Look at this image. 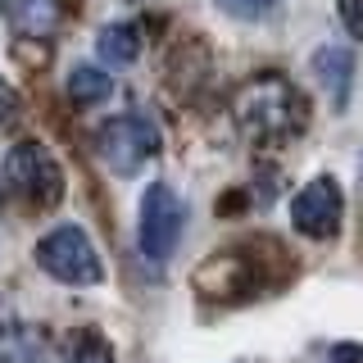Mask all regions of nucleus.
<instances>
[{
	"label": "nucleus",
	"instance_id": "1a4fd4ad",
	"mask_svg": "<svg viewBox=\"0 0 363 363\" xmlns=\"http://www.w3.org/2000/svg\"><path fill=\"white\" fill-rule=\"evenodd\" d=\"M96 50H100L105 64H132L136 55H141V28H136V23H109L96 37Z\"/></svg>",
	"mask_w": 363,
	"mask_h": 363
},
{
	"label": "nucleus",
	"instance_id": "7ed1b4c3",
	"mask_svg": "<svg viewBox=\"0 0 363 363\" xmlns=\"http://www.w3.org/2000/svg\"><path fill=\"white\" fill-rule=\"evenodd\" d=\"M182 232H186V204L168 182H150L141 196V213H136V245L150 264H164L177 250Z\"/></svg>",
	"mask_w": 363,
	"mask_h": 363
},
{
	"label": "nucleus",
	"instance_id": "f8f14e48",
	"mask_svg": "<svg viewBox=\"0 0 363 363\" xmlns=\"http://www.w3.org/2000/svg\"><path fill=\"white\" fill-rule=\"evenodd\" d=\"M218 5H223L232 18H264L268 9L277 5V0H218Z\"/></svg>",
	"mask_w": 363,
	"mask_h": 363
},
{
	"label": "nucleus",
	"instance_id": "6e6552de",
	"mask_svg": "<svg viewBox=\"0 0 363 363\" xmlns=\"http://www.w3.org/2000/svg\"><path fill=\"white\" fill-rule=\"evenodd\" d=\"M313 73H318V82H323L327 100H332L336 109H345L350 82H354V60H350V50H340V45H323V50L313 55Z\"/></svg>",
	"mask_w": 363,
	"mask_h": 363
},
{
	"label": "nucleus",
	"instance_id": "f257e3e1",
	"mask_svg": "<svg viewBox=\"0 0 363 363\" xmlns=\"http://www.w3.org/2000/svg\"><path fill=\"white\" fill-rule=\"evenodd\" d=\"M236 128L255 145H286L309 128V109H304V96L286 77L259 73L236 96Z\"/></svg>",
	"mask_w": 363,
	"mask_h": 363
},
{
	"label": "nucleus",
	"instance_id": "39448f33",
	"mask_svg": "<svg viewBox=\"0 0 363 363\" xmlns=\"http://www.w3.org/2000/svg\"><path fill=\"white\" fill-rule=\"evenodd\" d=\"M5 177L28 204H55L64 196V173L41 141H18L5 159Z\"/></svg>",
	"mask_w": 363,
	"mask_h": 363
},
{
	"label": "nucleus",
	"instance_id": "20e7f679",
	"mask_svg": "<svg viewBox=\"0 0 363 363\" xmlns=\"http://www.w3.org/2000/svg\"><path fill=\"white\" fill-rule=\"evenodd\" d=\"M96 150L118 177H132L159 155V132H155L150 118H141V113H118V118H109L105 128H100Z\"/></svg>",
	"mask_w": 363,
	"mask_h": 363
},
{
	"label": "nucleus",
	"instance_id": "4468645a",
	"mask_svg": "<svg viewBox=\"0 0 363 363\" xmlns=\"http://www.w3.org/2000/svg\"><path fill=\"white\" fill-rule=\"evenodd\" d=\"M14 118H18V96L0 82V128H5V123H14Z\"/></svg>",
	"mask_w": 363,
	"mask_h": 363
},
{
	"label": "nucleus",
	"instance_id": "2eb2a0df",
	"mask_svg": "<svg viewBox=\"0 0 363 363\" xmlns=\"http://www.w3.org/2000/svg\"><path fill=\"white\" fill-rule=\"evenodd\" d=\"M359 173H363V164H359Z\"/></svg>",
	"mask_w": 363,
	"mask_h": 363
},
{
	"label": "nucleus",
	"instance_id": "9b49d317",
	"mask_svg": "<svg viewBox=\"0 0 363 363\" xmlns=\"http://www.w3.org/2000/svg\"><path fill=\"white\" fill-rule=\"evenodd\" d=\"M64 363H113V350L100 332H77L64 350Z\"/></svg>",
	"mask_w": 363,
	"mask_h": 363
},
{
	"label": "nucleus",
	"instance_id": "f03ea898",
	"mask_svg": "<svg viewBox=\"0 0 363 363\" xmlns=\"http://www.w3.org/2000/svg\"><path fill=\"white\" fill-rule=\"evenodd\" d=\"M37 264L45 277L64 281V286H96V281H105V264H100L96 245H91V236L82 227L73 223H60L50 227V232L37 241Z\"/></svg>",
	"mask_w": 363,
	"mask_h": 363
},
{
	"label": "nucleus",
	"instance_id": "0eeeda50",
	"mask_svg": "<svg viewBox=\"0 0 363 363\" xmlns=\"http://www.w3.org/2000/svg\"><path fill=\"white\" fill-rule=\"evenodd\" d=\"M0 9H5V18L14 23V32L23 37H55V28H60V0H0Z\"/></svg>",
	"mask_w": 363,
	"mask_h": 363
},
{
	"label": "nucleus",
	"instance_id": "423d86ee",
	"mask_svg": "<svg viewBox=\"0 0 363 363\" xmlns=\"http://www.w3.org/2000/svg\"><path fill=\"white\" fill-rule=\"evenodd\" d=\"M340 218H345V196H340L336 177H313L300 196L291 200V223L295 232L313 236V241H332L340 232Z\"/></svg>",
	"mask_w": 363,
	"mask_h": 363
},
{
	"label": "nucleus",
	"instance_id": "9d476101",
	"mask_svg": "<svg viewBox=\"0 0 363 363\" xmlns=\"http://www.w3.org/2000/svg\"><path fill=\"white\" fill-rule=\"evenodd\" d=\"M109 91H113L109 73H100L96 64H77L73 73H68V100H73V105H82V109L109 100Z\"/></svg>",
	"mask_w": 363,
	"mask_h": 363
},
{
	"label": "nucleus",
	"instance_id": "ddd939ff",
	"mask_svg": "<svg viewBox=\"0 0 363 363\" xmlns=\"http://www.w3.org/2000/svg\"><path fill=\"white\" fill-rule=\"evenodd\" d=\"M340 23L350 28V37L363 41V0H340Z\"/></svg>",
	"mask_w": 363,
	"mask_h": 363
}]
</instances>
